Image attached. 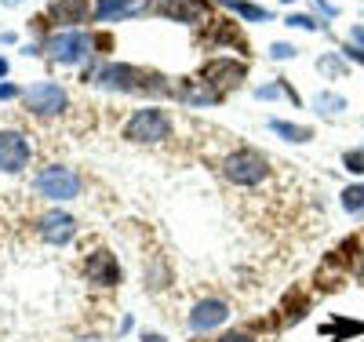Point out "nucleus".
I'll return each mask as SVG.
<instances>
[{
  "label": "nucleus",
  "instance_id": "nucleus-11",
  "mask_svg": "<svg viewBox=\"0 0 364 342\" xmlns=\"http://www.w3.org/2000/svg\"><path fill=\"white\" fill-rule=\"evenodd\" d=\"M157 11L164 18H175V22H186V26H200L211 8H208V0H161Z\"/></svg>",
  "mask_w": 364,
  "mask_h": 342
},
{
  "label": "nucleus",
  "instance_id": "nucleus-2",
  "mask_svg": "<svg viewBox=\"0 0 364 342\" xmlns=\"http://www.w3.org/2000/svg\"><path fill=\"white\" fill-rule=\"evenodd\" d=\"M219 175L233 186V190H259V186L269 182L273 168H269V157L262 149L240 146V149H230L219 161Z\"/></svg>",
  "mask_w": 364,
  "mask_h": 342
},
{
  "label": "nucleus",
  "instance_id": "nucleus-32",
  "mask_svg": "<svg viewBox=\"0 0 364 342\" xmlns=\"http://www.w3.org/2000/svg\"><path fill=\"white\" fill-rule=\"evenodd\" d=\"M4 77H8V58L0 55V80H4Z\"/></svg>",
  "mask_w": 364,
  "mask_h": 342
},
{
  "label": "nucleus",
  "instance_id": "nucleus-29",
  "mask_svg": "<svg viewBox=\"0 0 364 342\" xmlns=\"http://www.w3.org/2000/svg\"><path fill=\"white\" fill-rule=\"evenodd\" d=\"M350 37H353L357 48H364V26H353V29H350Z\"/></svg>",
  "mask_w": 364,
  "mask_h": 342
},
{
  "label": "nucleus",
  "instance_id": "nucleus-12",
  "mask_svg": "<svg viewBox=\"0 0 364 342\" xmlns=\"http://www.w3.org/2000/svg\"><path fill=\"white\" fill-rule=\"evenodd\" d=\"M226 317H230V306L223 299H200L193 306V314H190V331H197V335L211 331V328L226 324Z\"/></svg>",
  "mask_w": 364,
  "mask_h": 342
},
{
  "label": "nucleus",
  "instance_id": "nucleus-30",
  "mask_svg": "<svg viewBox=\"0 0 364 342\" xmlns=\"http://www.w3.org/2000/svg\"><path fill=\"white\" fill-rule=\"evenodd\" d=\"M314 8H317V11H324L328 18H331V15H336V8H331V4H328V0H314Z\"/></svg>",
  "mask_w": 364,
  "mask_h": 342
},
{
  "label": "nucleus",
  "instance_id": "nucleus-15",
  "mask_svg": "<svg viewBox=\"0 0 364 342\" xmlns=\"http://www.w3.org/2000/svg\"><path fill=\"white\" fill-rule=\"evenodd\" d=\"M178 95L186 99L190 106H211V102H219L223 95L215 87H208L200 77H193V80H182V87H178Z\"/></svg>",
  "mask_w": 364,
  "mask_h": 342
},
{
  "label": "nucleus",
  "instance_id": "nucleus-4",
  "mask_svg": "<svg viewBox=\"0 0 364 342\" xmlns=\"http://www.w3.org/2000/svg\"><path fill=\"white\" fill-rule=\"evenodd\" d=\"M80 190H84V178L73 168H66V164H48V168H41L33 175V193L44 197V201H58V204L77 201Z\"/></svg>",
  "mask_w": 364,
  "mask_h": 342
},
{
  "label": "nucleus",
  "instance_id": "nucleus-6",
  "mask_svg": "<svg viewBox=\"0 0 364 342\" xmlns=\"http://www.w3.org/2000/svg\"><path fill=\"white\" fill-rule=\"evenodd\" d=\"M44 51H48L51 62H58V66H77V62H84L91 51H95V37L80 33V29H63V33L48 37Z\"/></svg>",
  "mask_w": 364,
  "mask_h": 342
},
{
  "label": "nucleus",
  "instance_id": "nucleus-24",
  "mask_svg": "<svg viewBox=\"0 0 364 342\" xmlns=\"http://www.w3.org/2000/svg\"><path fill=\"white\" fill-rule=\"evenodd\" d=\"M288 26H295V29H321V22L310 18V15H288Z\"/></svg>",
  "mask_w": 364,
  "mask_h": 342
},
{
  "label": "nucleus",
  "instance_id": "nucleus-20",
  "mask_svg": "<svg viewBox=\"0 0 364 342\" xmlns=\"http://www.w3.org/2000/svg\"><path fill=\"white\" fill-rule=\"evenodd\" d=\"M343 208H346L350 215L364 211V182H357V186H346V190H343Z\"/></svg>",
  "mask_w": 364,
  "mask_h": 342
},
{
  "label": "nucleus",
  "instance_id": "nucleus-5",
  "mask_svg": "<svg viewBox=\"0 0 364 342\" xmlns=\"http://www.w3.org/2000/svg\"><path fill=\"white\" fill-rule=\"evenodd\" d=\"M22 106H26L29 117L55 120V117H63V113L70 109V95H66L63 84H55V80H37L33 87L22 91Z\"/></svg>",
  "mask_w": 364,
  "mask_h": 342
},
{
  "label": "nucleus",
  "instance_id": "nucleus-8",
  "mask_svg": "<svg viewBox=\"0 0 364 342\" xmlns=\"http://www.w3.org/2000/svg\"><path fill=\"white\" fill-rule=\"evenodd\" d=\"M29 157H33V142H29L26 132H15V128L0 132V171L18 175V171H26Z\"/></svg>",
  "mask_w": 364,
  "mask_h": 342
},
{
  "label": "nucleus",
  "instance_id": "nucleus-31",
  "mask_svg": "<svg viewBox=\"0 0 364 342\" xmlns=\"http://www.w3.org/2000/svg\"><path fill=\"white\" fill-rule=\"evenodd\" d=\"M142 342H164V338H161L157 331H146V335H142Z\"/></svg>",
  "mask_w": 364,
  "mask_h": 342
},
{
  "label": "nucleus",
  "instance_id": "nucleus-16",
  "mask_svg": "<svg viewBox=\"0 0 364 342\" xmlns=\"http://www.w3.org/2000/svg\"><path fill=\"white\" fill-rule=\"evenodd\" d=\"M269 132L288 139V142H310L314 139L310 128H302V124H288V120H269Z\"/></svg>",
  "mask_w": 364,
  "mask_h": 342
},
{
  "label": "nucleus",
  "instance_id": "nucleus-3",
  "mask_svg": "<svg viewBox=\"0 0 364 342\" xmlns=\"http://www.w3.org/2000/svg\"><path fill=\"white\" fill-rule=\"evenodd\" d=\"M171 132H175V120L161 106H142L124 120V132L120 135L135 146H161V142L171 139Z\"/></svg>",
  "mask_w": 364,
  "mask_h": 342
},
{
  "label": "nucleus",
  "instance_id": "nucleus-25",
  "mask_svg": "<svg viewBox=\"0 0 364 342\" xmlns=\"http://www.w3.org/2000/svg\"><path fill=\"white\" fill-rule=\"evenodd\" d=\"M219 342H262L255 331H230V335H223Z\"/></svg>",
  "mask_w": 364,
  "mask_h": 342
},
{
  "label": "nucleus",
  "instance_id": "nucleus-13",
  "mask_svg": "<svg viewBox=\"0 0 364 342\" xmlns=\"http://www.w3.org/2000/svg\"><path fill=\"white\" fill-rule=\"evenodd\" d=\"M154 11V0H99L95 4V22H113V18H135Z\"/></svg>",
  "mask_w": 364,
  "mask_h": 342
},
{
  "label": "nucleus",
  "instance_id": "nucleus-14",
  "mask_svg": "<svg viewBox=\"0 0 364 342\" xmlns=\"http://www.w3.org/2000/svg\"><path fill=\"white\" fill-rule=\"evenodd\" d=\"M87 15H95V8L87 0H51V8L41 22H63V26H73V22H87Z\"/></svg>",
  "mask_w": 364,
  "mask_h": 342
},
{
  "label": "nucleus",
  "instance_id": "nucleus-33",
  "mask_svg": "<svg viewBox=\"0 0 364 342\" xmlns=\"http://www.w3.org/2000/svg\"><path fill=\"white\" fill-rule=\"evenodd\" d=\"M4 4H22V0H4Z\"/></svg>",
  "mask_w": 364,
  "mask_h": 342
},
{
  "label": "nucleus",
  "instance_id": "nucleus-28",
  "mask_svg": "<svg viewBox=\"0 0 364 342\" xmlns=\"http://www.w3.org/2000/svg\"><path fill=\"white\" fill-rule=\"evenodd\" d=\"M321 70H328V73H343L339 58H324V62H321Z\"/></svg>",
  "mask_w": 364,
  "mask_h": 342
},
{
  "label": "nucleus",
  "instance_id": "nucleus-21",
  "mask_svg": "<svg viewBox=\"0 0 364 342\" xmlns=\"http://www.w3.org/2000/svg\"><path fill=\"white\" fill-rule=\"evenodd\" d=\"M324 335H364L360 321H336L331 328H324Z\"/></svg>",
  "mask_w": 364,
  "mask_h": 342
},
{
  "label": "nucleus",
  "instance_id": "nucleus-1",
  "mask_svg": "<svg viewBox=\"0 0 364 342\" xmlns=\"http://www.w3.org/2000/svg\"><path fill=\"white\" fill-rule=\"evenodd\" d=\"M84 84H99L106 91H124V95H171V84L157 73V70H142V66H128V62H106V66H91L80 77Z\"/></svg>",
  "mask_w": 364,
  "mask_h": 342
},
{
  "label": "nucleus",
  "instance_id": "nucleus-9",
  "mask_svg": "<svg viewBox=\"0 0 364 342\" xmlns=\"http://www.w3.org/2000/svg\"><path fill=\"white\" fill-rule=\"evenodd\" d=\"M33 233L41 240H48V244H70L77 237V219H73V215H66V211H58V208L55 211H41Z\"/></svg>",
  "mask_w": 364,
  "mask_h": 342
},
{
  "label": "nucleus",
  "instance_id": "nucleus-27",
  "mask_svg": "<svg viewBox=\"0 0 364 342\" xmlns=\"http://www.w3.org/2000/svg\"><path fill=\"white\" fill-rule=\"evenodd\" d=\"M343 55H346V58H357L360 66H364V48H357V44L350 48V44H346V51H343Z\"/></svg>",
  "mask_w": 364,
  "mask_h": 342
},
{
  "label": "nucleus",
  "instance_id": "nucleus-17",
  "mask_svg": "<svg viewBox=\"0 0 364 342\" xmlns=\"http://www.w3.org/2000/svg\"><path fill=\"white\" fill-rule=\"evenodd\" d=\"M226 8L237 11L245 22H269V18H273L266 8H259V4H245V0H226Z\"/></svg>",
  "mask_w": 364,
  "mask_h": 342
},
{
  "label": "nucleus",
  "instance_id": "nucleus-26",
  "mask_svg": "<svg viewBox=\"0 0 364 342\" xmlns=\"http://www.w3.org/2000/svg\"><path fill=\"white\" fill-rule=\"evenodd\" d=\"M15 95H18V87L8 84V80H0V102H8V99H15Z\"/></svg>",
  "mask_w": 364,
  "mask_h": 342
},
{
  "label": "nucleus",
  "instance_id": "nucleus-23",
  "mask_svg": "<svg viewBox=\"0 0 364 342\" xmlns=\"http://www.w3.org/2000/svg\"><path fill=\"white\" fill-rule=\"evenodd\" d=\"M295 55H299V48H295V44H281V41H277V44H269V58H277V62L295 58Z\"/></svg>",
  "mask_w": 364,
  "mask_h": 342
},
{
  "label": "nucleus",
  "instance_id": "nucleus-22",
  "mask_svg": "<svg viewBox=\"0 0 364 342\" xmlns=\"http://www.w3.org/2000/svg\"><path fill=\"white\" fill-rule=\"evenodd\" d=\"M343 164H346V171L364 175V149H346L343 153Z\"/></svg>",
  "mask_w": 364,
  "mask_h": 342
},
{
  "label": "nucleus",
  "instance_id": "nucleus-18",
  "mask_svg": "<svg viewBox=\"0 0 364 342\" xmlns=\"http://www.w3.org/2000/svg\"><path fill=\"white\" fill-rule=\"evenodd\" d=\"M314 106H317V113L336 117V113H343V109H346V99H343V95H331V91H321V95L314 99Z\"/></svg>",
  "mask_w": 364,
  "mask_h": 342
},
{
  "label": "nucleus",
  "instance_id": "nucleus-7",
  "mask_svg": "<svg viewBox=\"0 0 364 342\" xmlns=\"http://www.w3.org/2000/svg\"><path fill=\"white\" fill-rule=\"evenodd\" d=\"M248 77V62H240V58H230V55H219V58H208L204 66H200V80L208 87H215L219 95H226V91L240 87Z\"/></svg>",
  "mask_w": 364,
  "mask_h": 342
},
{
  "label": "nucleus",
  "instance_id": "nucleus-10",
  "mask_svg": "<svg viewBox=\"0 0 364 342\" xmlns=\"http://www.w3.org/2000/svg\"><path fill=\"white\" fill-rule=\"evenodd\" d=\"M84 277L91 284H99V288H117L120 284V266H117V255L109 252H95V255H87L84 259Z\"/></svg>",
  "mask_w": 364,
  "mask_h": 342
},
{
  "label": "nucleus",
  "instance_id": "nucleus-19",
  "mask_svg": "<svg viewBox=\"0 0 364 342\" xmlns=\"http://www.w3.org/2000/svg\"><path fill=\"white\" fill-rule=\"evenodd\" d=\"M277 95H284V99H291V106H299V95L284 84V80H277V84H266V87H255V99H277Z\"/></svg>",
  "mask_w": 364,
  "mask_h": 342
}]
</instances>
